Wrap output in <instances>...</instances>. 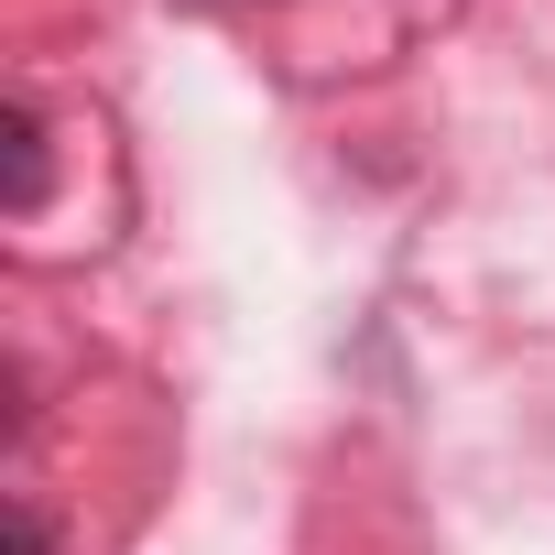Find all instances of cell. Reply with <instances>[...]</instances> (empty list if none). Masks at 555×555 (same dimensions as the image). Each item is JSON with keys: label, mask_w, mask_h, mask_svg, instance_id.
Wrapping results in <instances>:
<instances>
[{"label": "cell", "mask_w": 555, "mask_h": 555, "mask_svg": "<svg viewBox=\"0 0 555 555\" xmlns=\"http://www.w3.org/2000/svg\"><path fill=\"white\" fill-rule=\"evenodd\" d=\"M0 555H55V512H44L34 490L0 501Z\"/></svg>", "instance_id": "2"}, {"label": "cell", "mask_w": 555, "mask_h": 555, "mask_svg": "<svg viewBox=\"0 0 555 555\" xmlns=\"http://www.w3.org/2000/svg\"><path fill=\"white\" fill-rule=\"evenodd\" d=\"M0 153H12V218H44V196H55V142H44L34 99L0 109Z\"/></svg>", "instance_id": "1"}]
</instances>
